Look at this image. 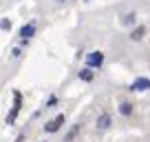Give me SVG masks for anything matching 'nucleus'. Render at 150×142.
Masks as SVG:
<instances>
[{"instance_id": "obj_2", "label": "nucleus", "mask_w": 150, "mask_h": 142, "mask_svg": "<svg viewBox=\"0 0 150 142\" xmlns=\"http://www.w3.org/2000/svg\"><path fill=\"white\" fill-rule=\"evenodd\" d=\"M64 122H66L64 113H60V115H55L53 120H49V122L44 124V131H47V133H55V131H60V129L64 127Z\"/></svg>"}, {"instance_id": "obj_16", "label": "nucleus", "mask_w": 150, "mask_h": 142, "mask_svg": "<svg viewBox=\"0 0 150 142\" xmlns=\"http://www.w3.org/2000/svg\"><path fill=\"white\" fill-rule=\"evenodd\" d=\"M55 2H64V0H55Z\"/></svg>"}, {"instance_id": "obj_1", "label": "nucleus", "mask_w": 150, "mask_h": 142, "mask_svg": "<svg viewBox=\"0 0 150 142\" xmlns=\"http://www.w3.org/2000/svg\"><path fill=\"white\" fill-rule=\"evenodd\" d=\"M20 109H22V93H20V91H13V107H11L9 115H7V124H13L16 122Z\"/></svg>"}, {"instance_id": "obj_7", "label": "nucleus", "mask_w": 150, "mask_h": 142, "mask_svg": "<svg viewBox=\"0 0 150 142\" xmlns=\"http://www.w3.org/2000/svg\"><path fill=\"white\" fill-rule=\"evenodd\" d=\"M77 76H80V80H82V82H93L95 71L91 69V67H84V69H80V71H77Z\"/></svg>"}, {"instance_id": "obj_11", "label": "nucleus", "mask_w": 150, "mask_h": 142, "mask_svg": "<svg viewBox=\"0 0 150 142\" xmlns=\"http://www.w3.org/2000/svg\"><path fill=\"white\" fill-rule=\"evenodd\" d=\"M122 24H135V14H126L122 18Z\"/></svg>"}, {"instance_id": "obj_5", "label": "nucleus", "mask_w": 150, "mask_h": 142, "mask_svg": "<svg viewBox=\"0 0 150 142\" xmlns=\"http://www.w3.org/2000/svg\"><path fill=\"white\" fill-rule=\"evenodd\" d=\"M110 124H112V115L108 113V111H104V113H99V118H97V122H95V127H97L99 131H106Z\"/></svg>"}, {"instance_id": "obj_9", "label": "nucleus", "mask_w": 150, "mask_h": 142, "mask_svg": "<svg viewBox=\"0 0 150 142\" xmlns=\"http://www.w3.org/2000/svg\"><path fill=\"white\" fill-rule=\"evenodd\" d=\"M132 109H135V107H132V102H122V104H119V113H122L124 118L132 115Z\"/></svg>"}, {"instance_id": "obj_10", "label": "nucleus", "mask_w": 150, "mask_h": 142, "mask_svg": "<svg viewBox=\"0 0 150 142\" xmlns=\"http://www.w3.org/2000/svg\"><path fill=\"white\" fill-rule=\"evenodd\" d=\"M77 133H80V124H75V127L71 129L69 133H66V136H64V142H73V138L77 136Z\"/></svg>"}, {"instance_id": "obj_3", "label": "nucleus", "mask_w": 150, "mask_h": 142, "mask_svg": "<svg viewBox=\"0 0 150 142\" xmlns=\"http://www.w3.org/2000/svg\"><path fill=\"white\" fill-rule=\"evenodd\" d=\"M102 65H104V53L102 51H91L88 56H86V67H91V69H99Z\"/></svg>"}, {"instance_id": "obj_8", "label": "nucleus", "mask_w": 150, "mask_h": 142, "mask_svg": "<svg viewBox=\"0 0 150 142\" xmlns=\"http://www.w3.org/2000/svg\"><path fill=\"white\" fill-rule=\"evenodd\" d=\"M144 36H146V27H144V24H139V27H135L130 31V40H135V42L144 40Z\"/></svg>"}, {"instance_id": "obj_6", "label": "nucleus", "mask_w": 150, "mask_h": 142, "mask_svg": "<svg viewBox=\"0 0 150 142\" xmlns=\"http://www.w3.org/2000/svg\"><path fill=\"white\" fill-rule=\"evenodd\" d=\"M150 89V80L148 78H137L130 85V91H148Z\"/></svg>"}, {"instance_id": "obj_14", "label": "nucleus", "mask_w": 150, "mask_h": 142, "mask_svg": "<svg viewBox=\"0 0 150 142\" xmlns=\"http://www.w3.org/2000/svg\"><path fill=\"white\" fill-rule=\"evenodd\" d=\"M9 29H11V22H9V20H2V31H9Z\"/></svg>"}, {"instance_id": "obj_12", "label": "nucleus", "mask_w": 150, "mask_h": 142, "mask_svg": "<svg viewBox=\"0 0 150 142\" xmlns=\"http://www.w3.org/2000/svg\"><path fill=\"white\" fill-rule=\"evenodd\" d=\"M57 104V95H51V98L47 100V104H44V109H51V107H55Z\"/></svg>"}, {"instance_id": "obj_15", "label": "nucleus", "mask_w": 150, "mask_h": 142, "mask_svg": "<svg viewBox=\"0 0 150 142\" xmlns=\"http://www.w3.org/2000/svg\"><path fill=\"white\" fill-rule=\"evenodd\" d=\"M16 142H24V133H20V136L16 138Z\"/></svg>"}, {"instance_id": "obj_4", "label": "nucleus", "mask_w": 150, "mask_h": 142, "mask_svg": "<svg viewBox=\"0 0 150 142\" xmlns=\"http://www.w3.org/2000/svg\"><path fill=\"white\" fill-rule=\"evenodd\" d=\"M35 20H31V22H27V24H22V27H20V40H29V38H33V33H35Z\"/></svg>"}, {"instance_id": "obj_13", "label": "nucleus", "mask_w": 150, "mask_h": 142, "mask_svg": "<svg viewBox=\"0 0 150 142\" xmlns=\"http://www.w3.org/2000/svg\"><path fill=\"white\" fill-rule=\"evenodd\" d=\"M20 56H22V47H16V49H11V58H16V60H18Z\"/></svg>"}]
</instances>
